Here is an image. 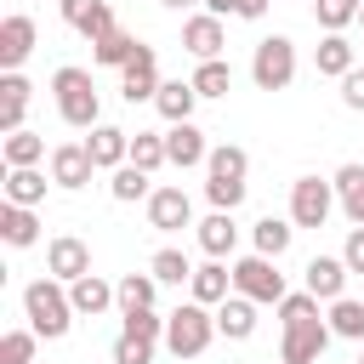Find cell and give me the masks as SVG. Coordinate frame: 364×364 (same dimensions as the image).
<instances>
[{
    "label": "cell",
    "mask_w": 364,
    "mask_h": 364,
    "mask_svg": "<svg viewBox=\"0 0 364 364\" xmlns=\"http://www.w3.org/2000/svg\"><path fill=\"white\" fill-rule=\"evenodd\" d=\"M279 330H284V341H279V364H318L324 358V347H330V318L318 313V296L313 290H290L284 301H279Z\"/></svg>",
    "instance_id": "cell-1"
},
{
    "label": "cell",
    "mask_w": 364,
    "mask_h": 364,
    "mask_svg": "<svg viewBox=\"0 0 364 364\" xmlns=\"http://www.w3.org/2000/svg\"><path fill=\"white\" fill-rule=\"evenodd\" d=\"M23 313H28V330L34 336H46V341H63L68 336V324L80 318L74 313V296H68V284L63 279H34V284H23Z\"/></svg>",
    "instance_id": "cell-2"
},
{
    "label": "cell",
    "mask_w": 364,
    "mask_h": 364,
    "mask_svg": "<svg viewBox=\"0 0 364 364\" xmlns=\"http://www.w3.org/2000/svg\"><path fill=\"white\" fill-rule=\"evenodd\" d=\"M222 330H216V307H205V301H182L176 313H165V353L171 358H199L210 341H216Z\"/></svg>",
    "instance_id": "cell-3"
},
{
    "label": "cell",
    "mask_w": 364,
    "mask_h": 364,
    "mask_svg": "<svg viewBox=\"0 0 364 364\" xmlns=\"http://www.w3.org/2000/svg\"><path fill=\"white\" fill-rule=\"evenodd\" d=\"M51 97H57V114L74 125V131H91V125H102V97H97V85H91V74L85 68H57L51 74Z\"/></svg>",
    "instance_id": "cell-4"
},
{
    "label": "cell",
    "mask_w": 364,
    "mask_h": 364,
    "mask_svg": "<svg viewBox=\"0 0 364 364\" xmlns=\"http://www.w3.org/2000/svg\"><path fill=\"white\" fill-rule=\"evenodd\" d=\"M250 80H256V91H284V85L296 80V40H290V34L256 40V51H250Z\"/></svg>",
    "instance_id": "cell-5"
},
{
    "label": "cell",
    "mask_w": 364,
    "mask_h": 364,
    "mask_svg": "<svg viewBox=\"0 0 364 364\" xmlns=\"http://www.w3.org/2000/svg\"><path fill=\"white\" fill-rule=\"evenodd\" d=\"M233 290L239 296H250V301H262V307H279L290 290H284V273H279V262L273 256H262V250H250V256H239L233 262Z\"/></svg>",
    "instance_id": "cell-6"
},
{
    "label": "cell",
    "mask_w": 364,
    "mask_h": 364,
    "mask_svg": "<svg viewBox=\"0 0 364 364\" xmlns=\"http://www.w3.org/2000/svg\"><path fill=\"white\" fill-rule=\"evenodd\" d=\"M336 210V182L324 176H296L290 182V222L296 228H324Z\"/></svg>",
    "instance_id": "cell-7"
},
{
    "label": "cell",
    "mask_w": 364,
    "mask_h": 364,
    "mask_svg": "<svg viewBox=\"0 0 364 364\" xmlns=\"http://www.w3.org/2000/svg\"><path fill=\"white\" fill-rule=\"evenodd\" d=\"M159 85H165V80H159V57H154V46H136V57L119 68V97L136 108V102H154Z\"/></svg>",
    "instance_id": "cell-8"
},
{
    "label": "cell",
    "mask_w": 364,
    "mask_h": 364,
    "mask_svg": "<svg viewBox=\"0 0 364 364\" xmlns=\"http://www.w3.org/2000/svg\"><path fill=\"white\" fill-rule=\"evenodd\" d=\"M148 228L154 233H182L193 228V199L182 188H154L148 193Z\"/></svg>",
    "instance_id": "cell-9"
},
{
    "label": "cell",
    "mask_w": 364,
    "mask_h": 364,
    "mask_svg": "<svg viewBox=\"0 0 364 364\" xmlns=\"http://www.w3.org/2000/svg\"><path fill=\"white\" fill-rule=\"evenodd\" d=\"M46 273H51V279H63V284L85 279V273H91V245H85V239H74V233H57V239L46 245Z\"/></svg>",
    "instance_id": "cell-10"
},
{
    "label": "cell",
    "mask_w": 364,
    "mask_h": 364,
    "mask_svg": "<svg viewBox=\"0 0 364 364\" xmlns=\"http://www.w3.org/2000/svg\"><path fill=\"white\" fill-rule=\"evenodd\" d=\"M57 11H63V23H68L74 34H85V40H102L108 28H119L108 0H57Z\"/></svg>",
    "instance_id": "cell-11"
},
{
    "label": "cell",
    "mask_w": 364,
    "mask_h": 364,
    "mask_svg": "<svg viewBox=\"0 0 364 364\" xmlns=\"http://www.w3.org/2000/svg\"><path fill=\"white\" fill-rule=\"evenodd\" d=\"M222 46H228V34H222V17L216 11H193L188 23H182V51L188 57H222Z\"/></svg>",
    "instance_id": "cell-12"
},
{
    "label": "cell",
    "mask_w": 364,
    "mask_h": 364,
    "mask_svg": "<svg viewBox=\"0 0 364 364\" xmlns=\"http://www.w3.org/2000/svg\"><path fill=\"white\" fill-rule=\"evenodd\" d=\"M28 51H34V17H28V11L0 17V68H6V74H11V68H23V63H28Z\"/></svg>",
    "instance_id": "cell-13"
},
{
    "label": "cell",
    "mask_w": 364,
    "mask_h": 364,
    "mask_svg": "<svg viewBox=\"0 0 364 364\" xmlns=\"http://www.w3.org/2000/svg\"><path fill=\"white\" fill-rule=\"evenodd\" d=\"M91 154H85V142H57L51 148V182L57 188H68V193H80L85 182H91Z\"/></svg>",
    "instance_id": "cell-14"
},
{
    "label": "cell",
    "mask_w": 364,
    "mask_h": 364,
    "mask_svg": "<svg viewBox=\"0 0 364 364\" xmlns=\"http://www.w3.org/2000/svg\"><path fill=\"white\" fill-rule=\"evenodd\" d=\"M347 279H353V267H347L341 256H313V262L301 267V284H307L318 301H336V296H347Z\"/></svg>",
    "instance_id": "cell-15"
},
{
    "label": "cell",
    "mask_w": 364,
    "mask_h": 364,
    "mask_svg": "<svg viewBox=\"0 0 364 364\" xmlns=\"http://www.w3.org/2000/svg\"><path fill=\"white\" fill-rule=\"evenodd\" d=\"M85 154H91L97 171H119V165L131 159V131H119V125H91Z\"/></svg>",
    "instance_id": "cell-16"
},
{
    "label": "cell",
    "mask_w": 364,
    "mask_h": 364,
    "mask_svg": "<svg viewBox=\"0 0 364 364\" xmlns=\"http://www.w3.org/2000/svg\"><path fill=\"white\" fill-rule=\"evenodd\" d=\"M165 154H171V165H176V171H188V165H205V159H210L205 131H199L193 119H176V125L165 131Z\"/></svg>",
    "instance_id": "cell-17"
},
{
    "label": "cell",
    "mask_w": 364,
    "mask_h": 364,
    "mask_svg": "<svg viewBox=\"0 0 364 364\" xmlns=\"http://www.w3.org/2000/svg\"><path fill=\"white\" fill-rule=\"evenodd\" d=\"M188 296H193V301H205V307H222V301L233 296V267L210 256L205 267H193V279H188Z\"/></svg>",
    "instance_id": "cell-18"
},
{
    "label": "cell",
    "mask_w": 364,
    "mask_h": 364,
    "mask_svg": "<svg viewBox=\"0 0 364 364\" xmlns=\"http://www.w3.org/2000/svg\"><path fill=\"white\" fill-rule=\"evenodd\" d=\"M199 250L216 256V262H228V256L239 250V222H233V210H210V216L199 222Z\"/></svg>",
    "instance_id": "cell-19"
},
{
    "label": "cell",
    "mask_w": 364,
    "mask_h": 364,
    "mask_svg": "<svg viewBox=\"0 0 364 364\" xmlns=\"http://www.w3.org/2000/svg\"><path fill=\"white\" fill-rule=\"evenodd\" d=\"M0 239L11 245V250H28V245H40V216H34V205H0Z\"/></svg>",
    "instance_id": "cell-20"
},
{
    "label": "cell",
    "mask_w": 364,
    "mask_h": 364,
    "mask_svg": "<svg viewBox=\"0 0 364 364\" xmlns=\"http://www.w3.org/2000/svg\"><path fill=\"white\" fill-rule=\"evenodd\" d=\"M256 307H262V301H250V296L233 290V296L216 307V330H222L228 341H250V336H256Z\"/></svg>",
    "instance_id": "cell-21"
},
{
    "label": "cell",
    "mask_w": 364,
    "mask_h": 364,
    "mask_svg": "<svg viewBox=\"0 0 364 364\" xmlns=\"http://www.w3.org/2000/svg\"><path fill=\"white\" fill-rule=\"evenodd\" d=\"M68 296H74V313H85V318H97V313H108L119 296H114V284L102 279V273H85V279H74L68 284Z\"/></svg>",
    "instance_id": "cell-22"
},
{
    "label": "cell",
    "mask_w": 364,
    "mask_h": 364,
    "mask_svg": "<svg viewBox=\"0 0 364 364\" xmlns=\"http://www.w3.org/2000/svg\"><path fill=\"white\" fill-rule=\"evenodd\" d=\"M193 102H199L193 80H165V85H159V97H154V108H159V119H165V125L193 119Z\"/></svg>",
    "instance_id": "cell-23"
},
{
    "label": "cell",
    "mask_w": 364,
    "mask_h": 364,
    "mask_svg": "<svg viewBox=\"0 0 364 364\" xmlns=\"http://www.w3.org/2000/svg\"><path fill=\"white\" fill-rule=\"evenodd\" d=\"M6 199L11 205H46V171L40 165H6Z\"/></svg>",
    "instance_id": "cell-24"
},
{
    "label": "cell",
    "mask_w": 364,
    "mask_h": 364,
    "mask_svg": "<svg viewBox=\"0 0 364 364\" xmlns=\"http://www.w3.org/2000/svg\"><path fill=\"white\" fill-rule=\"evenodd\" d=\"M330 182H336V205L347 210V222L364 228V165H341Z\"/></svg>",
    "instance_id": "cell-25"
},
{
    "label": "cell",
    "mask_w": 364,
    "mask_h": 364,
    "mask_svg": "<svg viewBox=\"0 0 364 364\" xmlns=\"http://www.w3.org/2000/svg\"><path fill=\"white\" fill-rule=\"evenodd\" d=\"M205 176H216V182H245V176H250V154H245L239 142H222V148H210Z\"/></svg>",
    "instance_id": "cell-26"
},
{
    "label": "cell",
    "mask_w": 364,
    "mask_h": 364,
    "mask_svg": "<svg viewBox=\"0 0 364 364\" xmlns=\"http://www.w3.org/2000/svg\"><path fill=\"white\" fill-rule=\"evenodd\" d=\"M108 193H114L119 205H136V199H148V193H154V171H142V165H131V159H125V165L108 176Z\"/></svg>",
    "instance_id": "cell-27"
},
{
    "label": "cell",
    "mask_w": 364,
    "mask_h": 364,
    "mask_svg": "<svg viewBox=\"0 0 364 364\" xmlns=\"http://www.w3.org/2000/svg\"><path fill=\"white\" fill-rule=\"evenodd\" d=\"M250 239H256V250H262V256H273V262H279V256L290 250V239H296V222H290V216H262V222L250 228Z\"/></svg>",
    "instance_id": "cell-28"
},
{
    "label": "cell",
    "mask_w": 364,
    "mask_h": 364,
    "mask_svg": "<svg viewBox=\"0 0 364 364\" xmlns=\"http://www.w3.org/2000/svg\"><path fill=\"white\" fill-rule=\"evenodd\" d=\"M136 46H142L136 34H125V28H108L102 40H91V57H97L102 68H125V63L136 57Z\"/></svg>",
    "instance_id": "cell-29"
},
{
    "label": "cell",
    "mask_w": 364,
    "mask_h": 364,
    "mask_svg": "<svg viewBox=\"0 0 364 364\" xmlns=\"http://www.w3.org/2000/svg\"><path fill=\"white\" fill-rule=\"evenodd\" d=\"M313 63H318V74H330V80H341L347 68H358V63H353V40H347V34H324V40H318V51H313Z\"/></svg>",
    "instance_id": "cell-30"
},
{
    "label": "cell",
    "mask_w": 364,
    "mask_h": 364,
    "mask_svg": "<svg viewBox=\"0 0 364 364\" xmlns=\"http://www.w3.org/2000/svg\"><path fill=\"white\" fill-rule=\"evenodd\" d=\"M0 159H6V165H40V159H46V136L23 125V131L0 136Z\"/></svg>",
    "instance_id": "cell-31"
},
{
    "label": "cell",
    "mask_w": 364,
    "mask_h": 364,
    "mask_svg": "<svg viewBox=\"0 0 364 364\" xmlns=\"http://www.w3.org/2000/svg\"><path fill=\"white\" fill-rule=\"evenodd\" d=\"M324 318H330V330H336L341 341H364V301H353V296H336Z\"/></svg>",
    "instance_id": "cell-32"
},
{
    "label": "cell",
    "mask_w": 364,
    "mask_h": 364,
    "mask_svg": "<svg viewBox=\"0 0 364 364\" xmlns=\"http://www.w3.org/2000/svg\"><path fill=\"white\" fill-rule=\"evenodd\" d=\"M193 91H199V97H228V91H233V63L205 57V63L193 68Z\"/></svg>",
    "instance_id": "cell-33"
},
{
    "label": "cell",
    "mask_w": 364,
    "mask_h": 364,
    "mask_svg": "<svg viewBox=\"0 0 364 364\" xmlns=\"http://www.w3.org/2000/svg\"><path fill=\"white\" fill-rule=\"evenodd\" d=\"M148 273H154L159 284H188V279H193V262H188L176 245H159L154 262H148Z\"/></svg>",
    "instance_id": "cell-34"
},
{
    "label": "cell",
    "mask_w": 364,
    "mask_h": 364,
    "mask_svg": "<svg viewBox=\"0 0 364 364\" xmlns=\"http://www.w3.org/2000/svg\"><path fill=\"white\" fill-rule=\"evenodd\" d=\"M114 296H119V313H125V307H154V296H159V279H154V273H119Z\"/></svg>",
    "instance_id": "cell-35"
},
{
    "label": "cell",
    "mask_w": 364,
    "mask_h": 364,
    "mask_svg": "<svg viewBox=\"0 0 364 364\" xmlns=\"http://www.w3.org/2000/svg\"><path fill=\"white\" fill-rule=\"evenodd\" d=\"M119 330L136 336V341H165V318H159L154 307H125V313H119Z\"/></svg>",
    "instance_id": "cell-36"
},
{
    "label": "cell",
    "mask_w": 364,
    "mask_h": 364,
    "mask_svg": "<svg viewBox=\"0 0 364 364\" xmlns=\"http://www.w3.org/2000/svg\"><path fill=\"white\" fill-rule=\"evenodd\" d=\"M358 6L364 0H313V17H318L324 34H341L347 23H358Z\"/></svg>",
    "instance_id": "cell-37"
},
{
    "label": "cell",
    "mask_w": 364,
    "mask_h": 364,
    "mask_svg": "<svg viewBox=\"0 0 364 364\" xmlns=\"http://www.w3.org/2000/svg\"><path fill=\"white\" fill-rule=\"evenodd\" d=\"M131 165H142V171H159V165H171V154H165V136H159V131H136V136H131Z\"/></svg>",
    "instance_id": "cell-38"
},
{
    "label": "cell",
    "mask_w": 364,
    "mask_h": 364,
    "mask_svg": "<svg viewBox=\"0 0 364 364\" xmlns=\"http://www.w3.org/2000/svg\"><path fill=\"white\" fill-rule=\"evenodd\" d=\"M34 330H6L0 336V364H34Z\"/></svg>",
    "instance_id": "cell-39"
},
{
    "label": "cell",
    "mask_w": 364,
    "mask_h": 364,
    "mask_svg": "<svg viewBox=\"0 0 364 364\" xmlns=\"http://www.w3.org/2000/svg\"><path fill=\"white\" fill-rule=\"evenodd\" d=\"M154 347L159 341H136V336H114V364H154Z\"/></svg>",
    "instance_id": "cell-40"
},
{
    "label": "cell",
    "mask_w": 364,
    "mask_h": 364,
    "mask_svg": "<svg viewBox=\"0 0 364 364\" xmlns=\"http://www.w3.org/2000/svg\"><path fill=\"white\" fill-rule=\"evenodd\" d=\"M267 6H273V0H205V11H216V17H245V23L267 17Z\"/></svg>",
    "instance_id": "cell-41"
},
{
    "label": "cell",
    "mask_w": 364,
    "mask_h": 364,
    "mask_svg": "<svg viewBox=\"0 0 364 364\" xmlns=\"http://www.w3.org/2000/svg\"><path fill=\"white\" fill-rule=\"evenodd\" d=\"M205 199H210L216 210H239V205H245V182H216V176H205Z\"/></svg>",
    "instance_id": "cell-42"
},
{
    "label": "cell",
    "mask_w": 364,
    "mask_h": 364,
    "mask_svg": "<svg viewBox=\"0 0 364 364\" xmlns=\"http://www.w3.org/2000/svg\"><path fill=\"white\" fill-rule=\"evenodd\" d=\"M341 102H347L353 114H364V68H347V74H341Z\"/></svg>",
    "instance_id": "cell-43"
},
{
    "label": "cell",
    "mask_w": 364,
    "mask_h": 364,
    "mask_svg": "<svg viewBox=\"0 0 364 364\" xmlns=\"http://www.w3.org/2000/svg\"><path fill=\"white\" fill-rule=\"evenodd\" d=\"M341 262L353 273H364V228H347V245H341Z\"/></svg>",
    "instance_id": "cell-44"
},
{
    "label": "cell",
    "mask_w": 364,
    "mask_h": 364,
    "mask_svg": "<svg viewBox=\"0 0 364 364\" xmlns=\"http://www.w3.org/2000/svg\"><path fill=\"white\" fill-rule=\"evenodd\" d=\"M159 6H171V11H188V6H205V0H159Z\"/></svg>",
    "instance_id": "cell-45"
},
{
    "label": "cell",
    "mask_w": 364,
    "mask_h": 364,
    "mask_svg": "<svg viewBox=\"0 0 364 364\" xmlns=\"http://www.w3.org/2000/svg\"><path fill=\"white\" fill-rule=\"evenodd\" d=\"M358 28H364V6H358Z\"/></svg>",
    "instance_id": "cell-46"
},
{
    "label": "cell",
    "mask_w": 364,
    "mask_h": 364,
    "mask_svg": "<svg viewBox=\"0 0 364 364\" xmlns=\"http://www.w3.org/2000/svg\"><path fill=\"white\" fill-rule=\"evenodd\" d=\"M358 364H364V353H358Z\"/></svg>",
    "instance_id": "cell-47"
}]
</instances>
